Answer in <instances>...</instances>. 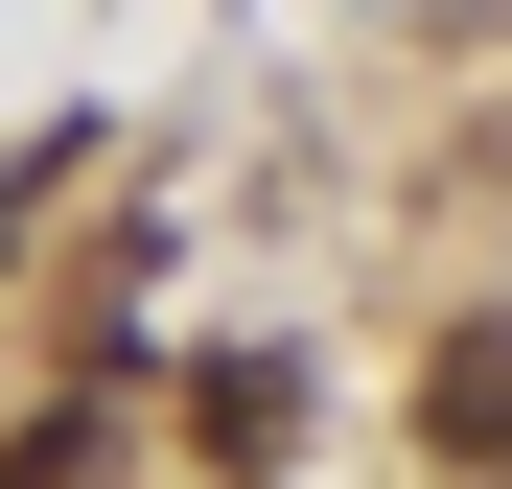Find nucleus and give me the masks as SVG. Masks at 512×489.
<instances>
[{
    "instance_id": "nucleus-1",
    "label": "nucleus",
    "mask_w": 512,
    "mask_h": 489,
    "mask_svg": "<svg viewBox=\"0 0 512 489\" xmlns=\"http://www.w3.org/2000/svg\"><path fill=\"white\" fill-rule=\"evenodd\" d=\"M419 466H443V489H512V303H466L443 350H419Z\"/></svg>"
},
{
    "instance_id": "nucleus-2",
    "label": "nucleus",
    "mask_w": 512,
    "mask_h": 489,
    "mask_svg": "<svg viewBox=\"0 0 512 489\" xmlns=\"http://www.w3.org/2000/svg\"><path fill=\"white\" fill-rule=\"evenodd\" d=\"M187 443H210L233 489H256V466L303 443V373H280V350H210V373H187Z\"/></svg>"
},
{
    "instance_id": "nucleus-3",
    "label": "nucleus",
    "mask_w": 512,
    "mask_h": 489,
    "mask_svg": "<svg viewBox=\"0 0 512 489\" xmlns=\"http://www.w3.org/2000/svg\"><path fill=\"white\" fill-rule=\"evenodd\" d=\"M0 489H117V420H94V396H47V420L0 443Z\"/></svg>"
}]
</instances>
